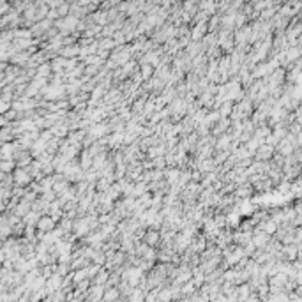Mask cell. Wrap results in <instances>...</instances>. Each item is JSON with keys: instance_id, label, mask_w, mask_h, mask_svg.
Segmentation results:
<instances>
[{"instance_id": "cell-3", "label": "cell", "mask_w": 302, "mask_h": 302, "mask_svg": "<svg viewBox=\"0 0 302 302\" xmlns=\"http://www.w3.org/2000/svg\"><path fill=\"white\" fill-rule=\"evenodd\" d=\"M157 239H159V235H157V232H156V230H150V232L145 235V242H147L148 246H154V244L157 242Z\"/></svg>"}, {"instance_id": "cell-5", "label": "cell", "mask_w": 302, "mask_h": 302, "mask_svg": "<svg viewBox=\"0 0 302 302\" xmlns=\"http://www.w3.org/2000/svg\"><path fill=\"white\" fill-rule=\"evenodd\" d=\"M177 179H179V171H177V170H171V171L168 173V180H170V182H175Z\"/></svg>"}, {"instance_id": "cell-8", "label": "cell", "mask_w": 302, "mask_h": 302, "mask_svg": "<svg viewBox=\"0 0 302 302\" xmlns=\"http://www.w3.org/2000/svg\"><path fill=\"white\" fill-rule=\"evenodd\" d=\"M104 203H110V198H106V201H104ZM108 209H110V205H104V210H108Z\"/></svg>"}, {"instance_id": "cell-1", "label": "cell", "mask_w": 302, "mask_h": 302, "mask_svg": "<svg viewBox=\"0 0 302 302\" xmlns=\"http://www.w3.org/2000/svg\"><path fill=\"white\" fill-rule=\"evenodd\" d=\"M13 180H14V184H18V186H25V184H28V182L32 180V177L28 175V171H23L21 168H18V170L13 173Z\"/></svg>"}, {"instance_id": "cell-4", "label": "cell", "mask_w": 302, "mask_h": 302, "mask_svg": "<svg viewBox=\"0 0 302 302\" xmlns=\"http://www.w3.org/2000/svg\"><path fill=\"white\" fill-rule=\"evenodd\" d=\"M108 276H110V274H108V272H104V270H102V272H101L99 276H97V278H96V283H97V284H102V283H104V281H106V279H108Z\"/></svg>"}, {"instance_id": "cell-6", "label": "cell", "mask_w": 302, "mask_h": 302, "mask_svg": "<svg viewBox=\"0 0 302 302\" xmlns=\"http://www.w3.org/2000/svg\"><path fill=\"white\" fill-rule=\"evenodd\" d=\"M163 152H164V150H163L161 147H159V148H152V150H150V156H152V157H154V156H163Z\"/></svg>"}, {"instance_id": "cell-2", "label": "cell", "mask_w": 302, "mask_h": 302, "mask_svg": "<svg viewBox=\"0 0 302 302\" xmlns=\"http://www.w3.org/2000/svg\"><path fill=\"white\" fill-rule=\"evenodd\" d=\"M39 232H53L55 230V217H42L37 223Z\"/></svg>"}, {"instance_id": "cell-7", "label": "cell", "mask_w": 302, "mask_h": 302, "mask_svg": "<svg viewBox=\"0 0 302 302\" xmlns=\"http://www.w3.org/2000/svg\"><path fill=\"white\" fill-rule=\"evenodd\" d=\"M117 297V290H113V292H108L106 295H104V299H115Z\"/></svg>"}]
</instances>
